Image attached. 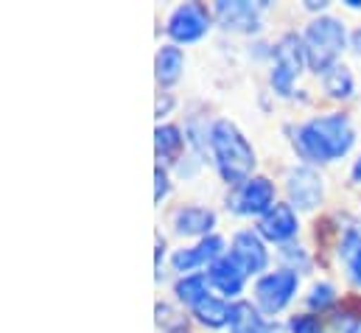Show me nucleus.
I'll list each match as a JSON object with an SVG mask.
<instances>
[{
	"label": "nucleus",
	"instance_id": "f257e3e1",
	"mask_svg": "<svg viewBox=\"0 0 361 333\" xmlns=\"http://www.w3.org/2000/svg\"><path fill=\"white\" fill-rule=\"evenodd\" d=\"M353 140H356L353 123L342 112L314 118V121L302 123L294 135V143H297L300 155L305 160H314V163H331V160L345 157L350 152Z\"/></svg>",
	"mask_w": 361,
	"mask_h": 333
},
{
	"label": "nucleus",
	"instance_id": "f03ea898",
	"mask_svg": "<svg viewBox=\"0 0 361 333\" xmlns=\"http://www.w3.org/2000/svg\"><path fill=\"white\" fill-rule=\"evenodd\" d=\"M210 149L216 157V168L227 185H244L252 179L255 152L241 129L230 121H216L210 129Z\"/></svg>",
	"mask_w": 361,
	"mask_h": 333
},
{
	"label": "nucleus",
	"instance_id": "7ed1b4c3",
	"mask_svg": "<svg viewBox=\"0 0 361 333\" xmlns=\"http://www.w3.org/2000/svg\"><path fill=\"white\" fill-rule=\"evenodd\" d=\"M348 40L345 25L336 17H317L308 23L302 34V48H305V62L317 73H328L336 65V56L342 54Z\"/></svg>",
	"mask_w": 361,
	"mask_h": 333
},
{
	"label": "nucleus",
	"instance_id": "20e7f679",
	"mask_svg": "<svg viewBox=\"0 0 361 333\" xmlns=\"http://www.w3.org/2000/svg\"><path fill=\"white\" fill-rule=\"evenodd\" d=\"M302 62H305L302 40L294 34L280 37V42L274 45V71H271V84L280 95H291L297 76L302 73Z\"/></svg>",
	"mask_w": 361,
	"mask_h": 333
},
{
	"label": "nucleus",
	"instance_id": "39448f33",
	"mask_svg": "<svg viewBox=\"0 0 361 333\" xmlns=\"http://www.w3.org/2000/svg\"><path fill=\"white\" fill-rule=\"evenodd\" d=\"M297 272L294 269H280V272H271V274H264L255 286V300H258V308L261 314H277L283 311L291 297L297 294Z\"/></svg>",
	"mask_w": 361,
	"mask_h": 333
},
{
	"label": "nucleus",
	"instance_id": "423d86ee",
	"mask_svg": "<svg viewBox=\"0 0 361 333\" xmlns=\"http://www.w3.org/2000/svg\"><path fill=\"white\" fill-rule=\"evenodd\" d=\"M325 179L314 171L311 166H300L291 168L288 176H286V190H288V199H291V207H300V210H314L322 196H325Z\"/></svg>",
	"mask_w": 361,
	"mask_h": 333
},
{
	"label": "nucleus",
	"instance_id": "0eeeda50",
	"mask_svg": "<svg viewBox=\"0 0 361 333\" xmlns=\"http://www.w3.org/2000/svg\"><path fill=\"white\" fill-rule=\"evenodd\" d=\"M210 28V17L199 3H185L180 8H174V14L169 17V37L177 42H196L207 34Z\"/></svg>",
	"mask_w": 361,
	"mask_h": 333
},
{
	"label": "nucleus",
	"instance_id": "6e6552de",
	"mask_svg": "<svg viewBox=\"0 0 361 333\" xmlns=\"http://www.w3.org/2000/svg\"><path fill=\"white\" fill-rule=\"evenodd\" d=\"M274 205V185L267 176H252L238 188L233 199V210L241 216H267Z\"/></svg>",
	"mask_w": 361,
	"mask_h": 333
},
{
	"label": "nucleus",
	"instance_id": "1a4fd4ad",
	"mask_svg": "<svg viewBox=\"0 0 361 333\" xmlns=\"http://www.w3.org/2000/svg\"><path fill=\"white\" fill-rule=\"evenodd\" d=\"M216 17L230 31H255L261 28V6L250 0H219Z\"/></svg>",
	"mask_w": 361,
	"mask_h": 333
},
{
	"label": "nucleus",
	"instance_id": "9d476101",
	"mask_svg": "<svg viewBox=\"0 0 361 333\" xmlns=\"http://www.w3.org/2000/svg\"><path fill=\"white\" fill-rule=\"evenodd\" d=\"M207 280L227 297L238 294L244 289V280H247V269L238 263V258L230 252V255H221L216 263H210V272H207Z\"/></svg>",
	"mask_w": 361,
	"mask_h": 333
},
{
	"label": "nucleus",
	"instance_id": "9b49d317",
	"mask_svg": "<svg viewBox=\"0 0 361 333\" xmlns=\"http://www.w3.org/2000/svg\"><path fill=\"white\" fill-rule=\"evenodd\" d=\"M221 250H224V241H221L219 236H207V238H202L196 247H188V250L174 252L171 263H174L177 272L185 274V272H190V269H196V266L216 263V260L221 258Z\"/></svg>",
	"mask_w": 361,
	"mask_h": 333
},
{
	"label": "nucleus",
	"instance_id": "f8f14e48",
	"mask_svg": "<svg viewBox=\"0 0 361 333\" xmlns=\"http://www.w3.org/2000/svg\"><path fill=\"white\" fill-rule=\"evenodd\" d=\"M297 216H294V207L291 205H274L267 216H261V236L269 238L274 244H283L288 238H294L297 233Z\"/></svg>",
	"mask_w": 361,
	"mask_h": 333
},
{
	"label": "nucleus",
	"instance_id": "ddd939ff",
	"mask_svg": "<svg viewBox=\"0 0 361 333\" xmlns=\"http://www.w3.org/2000/svg\"><path fill=\"white\" fill-rule=\"evenodd\" d=\"M233 255H235L238 263L247 269V274H258V272H264V266H267V247H264V241H261L255 233H250V230H244V233L235 236V241H233Z\"/></svg>",
	"mask_w": 361,
	"mask_h": 333
},
{
	"label": "nucleus",
	"instance_id": "4468645a",
	"mask_svg": "<svg viewBox=\"0 0 361 333\" xmlns=\"http://www.w3.org/2000/svg\"><path fill=\"white\" fill-rule=\"evenodd\" d=\"M216 224V213L207 207H180L174 213V227L180 236H207Z\"/></svg>",
	"mask_w": 361,
	"mask_h": 333
},
{
	"label": "nucleus",
	"instance_id": "2eb2a0df",
	"mask_svg": "<svg viewBox=\"0 0 361 333\" xmlns=\"http://www.w3.org/2000/svg\"><path fill=\"white\" fill-rule=\"evenodd\" d=\"M230 331L233 333H274L269 322L255 311L250 303H233L230 305Z\"/></svg>",
	"mask_w": 361,
	"mask_h": 333
},
{
	"label": "nucleus",
	"instance_id": "dca6fc26",
	"mask_svg": "<svg viewBox=\"0 0 361 333\" xmlns=\"http://www.w3.org/2000/svg\"><path fill=\"white\" fill-rule=\"evenodd\" d=\"M339 260H342V266H345V272H348V280L361 289V233L359 230H348V233L342 236Z\"/></svg>",
	"mask_w": 361,
	"mask_h": 333
},
{
	"label": "nucleus",
	"instance_id": "f3484780",
	"mask_svg": "<svg viewBox=\"0 0 361 333\" xmlns=\"http://www.w3.org/2000/svg\"><path fill=\"white\" fill-rule=\"evenodd\" d=\"M182 68H185V56L177 45H163L157 51V62H154V71H157V82L160 84H174L182 76Z\"/></svg>",
	"mask_w": 361,
	"mask_h": 333
},
{
	"label": "nucleus",
	"instance_id": "a211bd4d",
	"mask_svg": "<svg viewBox=\"0 0 361 333\" xmlns=\"http://www.w3.org/2000/svg\"><path fill=\"white\" fill-rule=\"evenodd\" d=\"M193 317L207 328H221V325H230V305L224 300L207 294L204 300H199L193 305Z\"/></svg>",
	"mask_w": 361,
	"mask_h": 333
},
{
	"label": "nucleus",
	"instance_id": "6ab92c4d",
	"mask_svg": "<svg viewBox=\"0 0 361 333\" xmlns=\"http://www.w3.org/2000/svg\"><path fill=\"white\" fill-rule=\"evenodd\" d=\"M174 294L180 297L185 305H196L199 300L207 297V277L204 274H185L180 283L174 286Z\"/></svg>",
	"mask_w": 361,
	"mask_h": 333
},
{
	"label": "nucleus",
	"instance_id": "aec40b11",
	"mask_svg": "<svg viewBox=\"0 0 361 333\" xmlns=\"http://www.w3.org/2000/svg\"><path fill=\"white\" fill-rule=\"evenodd\" d=\"M325 92L334 98H350L353 95V73L345 65H334L325 73Z\"/></svg>",
	"mask_w": 361,
	"mask_h": 333
},
{
	"label": "nucleus",
	"instance_id": "412c9836",
	"mask_svg": "<svg viewBox=\"0 0 361 333\" xmlns=\"http://www.w3.org/2000/svg\"><path fill=\"white\" fill-rule=\"evenodd\" d=\"M154 143H157V155H160V160H171V157L182 149L180 129L171 126V123L157 126V132H154Z\"/></svg>",
	"mask_w": 361,
	"mask_h": 333
},
{
	"label": "nucleus",
	"instance_id": "4be33fe9",
	"mask_svg": "<svg viewBox=\"0 0 361 333\" xmlns=\"http://www.w3.org/2000/svg\"><path fill=\"white\" fill-rule=\"evenodd\" d=\"M334 300H336V289L331 283H317L311 289V294H308V305L311 308H328Z\"/></svg>",
	"mask_w": 361,
	"mask_h": 333
},
{
	"label": "nucleus",
	"instance_id": "5701e85b",
	"mask_svg": "<svg viewBox=\"0 0 361 333\" xmlns=\"http://www.w3.org/2000/svg\"><path fill=\"white\" fill-rule=\"evenodd\" d=\"M177 314L169 308V305H157V320H160V325L166 328V333H177L185 328V320H174Z\"/></svg>",
	"mask_w": 361,
	"mask_h": 333
},
{
	"label": "nucleus",
	"instance_id": "b1692460",
	"mask_svg": "<svg viewBox=\"0 0 361 333\" xmlns=\"http://www.w3.org/2000/svg\"><path fill=\"white\" fill-rule=\"evenodd\" d=\"M291 331L294 333H325L314 317H294V320H291Z\"/></svg>",
	"mask_w": 361,
	"mask_h": 333
},
{
	"label": "nucleus",
	"instance_id": "393cba45",
	"mask_svg": "<svg viewBox=\"0 0 361 333\" xmlns=\"http://www.w3.org/2000/svg\"><path fill=\"white\" fill-rule=\"evenodd\" d=\"M154 179H157V190H154V202H163V196L169 193V176L163 168L154 171Z\"/></svg>",
	"mask_w": 361,
	"mask_h": 333
},
{
	"label": "nucleus",
	"instance_id": "a878e982",
	"mask_svg": "<svg viewBox=\"0 0 361 333\" xmlns=\"http://www.w3.org/2000/svg\"><path fill=\"white\" fill-rule=\"evenodd\" d=\"M353 179H356V182H361V157L356 160V166H353Z\"/></svg>",
	"mask_w": 361,
	"mask_h": 333
},
{
	"label": "nucleus",
	"instance_id": "bb28decb",
	"mask_svg": "<svg viewBox=\"0 0 361 333\" xmlns=\"http://www.w3.org/2000/svg\"><path fill=\"white\" fill-rule=\"evenodd\" d=\"M353 45H356V51H361V28L353 34Z\"/></svg>",
	"mask_w": 361,
	"mask_h": 333
},
{
	"label": "nucleus",
	"instance_id": "cd10ccee",
	"mask_svg": "<svg viewBox=\"0 0 361 333\" xmlns=\"http://www.w3.org/2000/svg\"><path fill=\"white\" fill-rule=\"evenodd\" d=\"M345 333H361V320H359V322H353V325H350Z\"/></svg>",
	"mask_w": 361,
	"mask_h": 333
}]
</instances>
